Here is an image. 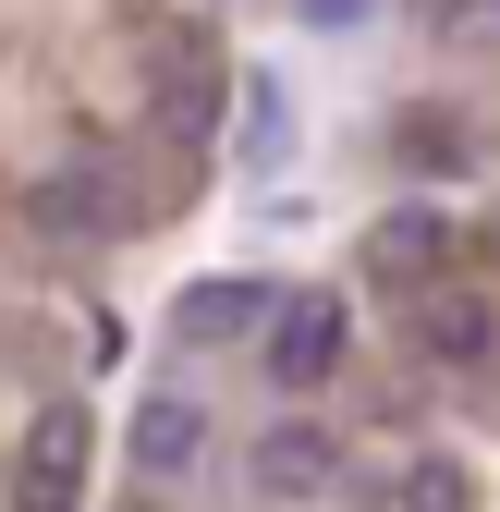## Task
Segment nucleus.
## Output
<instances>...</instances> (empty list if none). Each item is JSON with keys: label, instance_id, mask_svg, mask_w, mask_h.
<instances>
[{"label": "nucleus", "instance_id": "1", "mask_svg": "<svg viewBox=\"0 0 500 512\" xmlns=\"http://www.w3.org/2000/svg\"><path fill=\"white\" fill-rule=\"evenodd\" d=\"M135 74H147V110H159V135H171V147H208V135H220L232 74H220L196 37H147V49H135Z\"/></svg>", "mask_w": 500, "mask_h": 512}, {"label": "nucleus", "instance_id": "2", "mask_svg": "<svg viewBox=\"0 0 500 512\" xmlns=\"http://www.w3.org/2000/svg\"><path fill=\"white\" fill-rule=\"evenodd\" d=\"M25 220L61 232V244H110V232H135L147 208H135V183H122L110 159H61V171L25 183Z\"/></svg>", "mask_w": 500, "mask_h": 512}, {"label": "nucleus", "instance_id": "3", "mask_svg": "<svg viewBox=\"0 0 500 512\" xmlns=\"http://www.w3.org/2000/svg\"><path fill=\"white\" fill-rule=\"evenodd\" d=\"M86 476H98V415H86V403H37L13 512H86Z\"/></svg>", "mask_w": 500, "mask_h": 512}, {"label": "nucleus", "instance_id": "4", "mask_svg": "<svg viewBox=\"0 0 500 512\" xmlns=\"http://www.w3.org/2000/svg\"><path fill=\"white\" fill-rule=\"evenodd\" d=\"M257 342H269V378H281V391H318V378L342 366V342H354V317H342L330 293H281Z\"/></svg>", "mask_w": 500, "mask_h": 512}, {"label": "nucleus", "instance_id": "5", "mask_svg": "<svg viewBox=\"0 0 500 512\" xmlns=\"http://www.w3.org/2000/svg\"><path fill=\"white\" fill-rule=\"evenodd\" d=\"M122 452H135V476H147V488L196 476V464H208V403H196V391H147V403H135V427H122Z\"/></svg>", "mask_w": 500, "mask_h": 512}, {"label": "nucleus", "instance_id": "6", "mask_svg": "<svg viewBox=\"0 0 500 512\" xmlns=\"http://www.w3.org/2000/svg\"><path fill=\"white\" fill-rule=\"evenodd\" d=\"M244 476H257V500H330V476H342V439L330 427H269L257 452H244Z\"/></svg>", "mask_w": 500, "mask_h": 512}, {"label": "nucleus", "instance_id": "7", "mask_svg": "<svg viewBox=\"0 0 500 512\" xmlns=\"http://www.w3.org/2000/svg\"><path fill=\"white\" fill-rule=\"evenodd\" d=\"M269 305H281V293H269V281H244V269H232V281H183L171 330H183V342H257V330H269Z\"/></svg>", "mask_w": 500, "mask_h": 512}, {"label": "nucleus", "instance_id": "8", "mask_svg": "<svg viewBox=\"0 0 500 512\" xmlns=\"http://www.w3.org/2000/svg\"><path fill=\"white\" fill-rule=\"evenodd\" d=\"M452 269V208H391L366 232V281H440Z\"/></svg>", "mask_w": 500, "mask_h": 512}, {"label": "nucleus", "instance_id": "9", "mask_svg": "<svg viewBox=\"0 0 500 512\" xmlns=\"http://www.w3.org/2000/svg\"><path fill=\"white\" fill-rule=\"evenodd\" d=\"M415 354L427 366H488L500 354V305L488 293H427L415 305Z\"/></svg>", "mask_w": 500, "mask_h": 512}, {"label": "nucleus", "instance_id": "10", "mask_svg": "<svg viewBox=\"0 0 500 512\" xmlns=\"http://www.w3.org/2000/svg\"><path fill=\"white\" fill-rule=\"evenodd\" d=\"M232 147H244V171H281L293 159V86L281 74H244V135Z\"/></svg>", "mask_w": 500, "mask_h": 512}, {"label": "nucleus", "instance_id": "11", "mask_svg": "<svg viewBox=\"0 0 500 512\" xmlns=\"http://www.w3.org/2000/svg\"><path fill=\"white\" fill-rule=\"evenodd\" d=\"M403 159L415 171H464L476 147H464V122H403Z\"/></svg>", "mask_w": 500, "mask_h": 512}, {"label": "nucleus", "instance_id": "12", "mask_svg": "<svg viewBox=\"0 0 500 512\" xmlns=\"http://www.w3.org/2000/svg\"><path fill=\"white\" fill-rule=\"evenodd\" d=\"M403 512H464V464H415L403 476Z\"/></svg>", "mask_w": 500, "mask_h": 512}, {"label": "nucleus", "instance_id": "13", "mask_svg": "<svg viewBox=\"0 0 500 512\" xmlns=\"http://www.w3.org/2000/svg\"><path fill=\"white\" fill-rule=\"evenodd\" d=\"M293 25L305 37H354V25H379V0H293Z\"/></svg>", "mask_w": 500, "mask_h": 512}, {"label": "nucleus", "instance_id": "14", "mask_svg": "<svg viewBox=\"0 0 500 512\" xmlns=\"http://www.w3.org/2000/svg\"><path fill=\"white\" fill-rule=\"evenodd\" d=\"M476 25H500V0H476Z\"/></svg>", "mask_w": 500, "mask_h": 512}]
</instances>
